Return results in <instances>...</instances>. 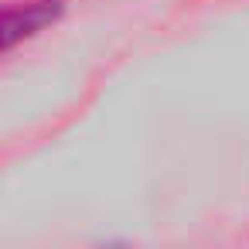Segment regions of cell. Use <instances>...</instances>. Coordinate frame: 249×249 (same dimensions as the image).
Wrapping results in <instances>:
<instances>
[{
  "mask_svg": "<svg viewBox=\"0 0 249 249\" xmlns=\"http://www.w3.org/2000/svg\"><path fill=\"white\" fill-rule=\"evenodd\" d=\"M65 11V0H35V4L14 7V11H0V55L21 45L24 38L45 31L55 24Z\"/></svg>",
  "mask_w": 249,
  "mask_h": 249,
  "instance_id": "1",
  "label": "cell"
}]
</instances>
